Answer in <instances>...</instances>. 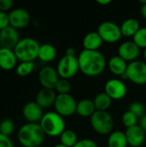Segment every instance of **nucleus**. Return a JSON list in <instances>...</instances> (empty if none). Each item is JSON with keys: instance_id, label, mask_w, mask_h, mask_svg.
<instances>
[{"instance_id": "23", "label": "nucleus", "mask_w": 146, "mask_h": 147, "mask_svg": "<svg viewBox=\"0 0 146 147\" xmlns=\"http://www.w3.org/2000/svg\"><path fill=\"white\" fill-rule=\"evenodd\" d=\"M96 111L94 102L90 99H83L77 104V113L82 117H91Z\"/></svg>"}, {"instance_id": "26", "label": "nucleus", "mask_w": 146, "mask_h": 147, "mask_svg": "<svg viewBox=\"0 0 146 147\" xmlns=\"http://www.w3.org/2000/svg\"><path fill=\"white\" fill-rule=\"evenodd\" d=\"M59 139H60V143L67 147H73L78 141L77 134L70 129L65 130L62 133V134L59 136Z\"/></svg>"}, {"instance_id": "12", "label": "nucleus", "mask_w": 146, "mask_h": 147, "mask_svg": "<svg viewBox=\"0 0 146 147\" xmlns=\"http://www.w3.org/2000/svg\"><path fill=\"white\" fill-rule=\"evenodd\" d=\"M9 26L15 29H22L26 28L30 22L29 13L22 8H16L10 10L9 13Z\"/></svg>"}, {"instance_id": "38", "label": "nucleus", "mask_w": 146, "mask_h": 147, "mask_svg": "<svg viewBox=\"0 0 146 147\" xmlns=\"http://www.w3.org/2000/svg\"><path fill=\"white\" fill-rule=\"evenodd\" d=\"M65 55L67 56H72V57H76V50L73 47H68L65 51Z\"/></svg>"}, {"instance_id": "40", "label": "nucleus", "mask_w": 146, "mask_h": 147, "mask_svg": "<svg viewBox=\"0 0 146 147\" xmlns=\"http://www.w3.org/2000/svg\"><path fill=\"white\" fill-rule=\"evenodd\" d=\"M141 15L146 19V4H142V7H141Z\"/></svg>"}, {"instance_id": "28", "label": "nucleus", "mask_w": 146, "mask_h": 147, "mask_svg": "<svg viewBox=\"0 0 146 147\" xmlns=\"http://www.w3.org/2000/svg\"><path fill=\"white\" fill-rule=\"evenodd\" d=\"M133 42L139 48H146V27L140 28L133 37Z\"/></svg>"}, {"instance_id": "17", "label": "nucleus", "mask_w": 146, "mask_h": 147, "mask_svg": "<svg viewBox=\"0 0 146 147\" xmlns=\"http://www.w3.org/2000/svg\"><path fill=\"white\" fill-rule=\"evenodd\" d=\"M17 58L14 50L0 47V69L11 71L17 66Z\"/></svg>"}, {"instance_id": "6", "label": "nucleus", "mask_w": 146, "mask_h": 147, "mask_svg": "<svg viewBox=\"0 0 146 147\" xmlns=\"http://www.w3.org/2000/svg\"><path fill=\"white\" fill-rule=\"evenodd\" d=\"M135 84H146V63L141 60H134L128 64L126 73L122 76Z\"/></svg>"}, {"instance_id": "41", "label": "nucleus", "mask_w": 146, "mask_h": 147, "mask_svg": "<svg viewBox=\"0 0 146 147\" xmlns=\"http://www.w3.org/2000/svg\"><path fill=\"white\" fill-rule=\"evenodd\" d=\"M53 147H67V146H64V145H62V144L60 143V144H57V145H55Z\"/></svg>"}, {"instance_id": "22", "label": "nucleus", "mask_w": 146, "mask_h": 147, "mask_svg": "<svg viewBox=\"0 0 146 147\" xmlns=\"http://www.w3.org/2000/svg\"><path fill=\"white\" fill-rule=\"evenodd\" d=\"M57 55V51L54 46L49 43H45L40 46L38 59L43 62L52 61Z\"/></svg>"}, {"instance_id": "11", "label": "nucleus", "mask_w": 146, "mask_h": 147, "mask_svg": "<svg viewBox=\"0 0 146 147\" xmlns=\"http://www.w3.org/2000/svg\"><path fill=\"white\" fill-rule=\"evenodd\" d=\"M105 93L112 100H120L126 95V85L118 78H111L108 80L104 86Z\"/></svg>"}, {"instance_id": "3", "label": "nucleus", "mask_w": 146, "mask_h": 147, "mask_svg": "<svg viewBox=\"0 0 146 147\" xmlns=\"http://www.w3.org/2000/svg\"><path fill=\"white\" fill-rule=\"evenodd\" d=\"M40 46L37 40L26 37L21 39L13 50L20 62H34L38 58Z\"/></svg>"}, {"instance_id": "14", "label": "nucleus", "mask_w": 146, "mask_h": 147, "mask_svg": "<svg viewBox=\"0 0 146 147\" xmlns=\"http://www.w3.org/2000/svg\"><path fill=\"white\" fill-rule=\"evenodd\" d=\"M140 53V48L133 41L127 40L121 43L118 48V55L126 61H134Z\"/></svg>"}, {"instance_id": "30", "label": "nucleus", "mask_w": 146, "mask_h": 147, "mask_svg": "<svg viewBox=\"0 0 146 147\" xmlns=\"http://www.w3.org/2000/svg\"><path fill=\"white\" fill-rule=\"evenodd\" d=\"M15 131V124L13 121L9 119H5L0 122V134L9 136L11 135Z\"/></svg>"}, {"instance_id": "31", "label": "nucleus", "mask_w": 146, "mask_h": 147, "mask_svg": "<svg viewBox=\"0 0 146 147\" xmlns=\"http://www.w3.org/2000/svg\"><path fill=\"white\" fill-rule=\"evenodd\" d=\"M71 89V83L69 82L68 79H64V78H59L55 87V90L59 94H69Z\"/></svg>"}, {"instance_id": "5", "label": "nucleus", "mask_w": 146, "mask_h": 147, "mask_svg": "<svg viewBox=\"0 0 146 147\" xmlns=\"http://www.w3.org/2000/svg\"><path fill=\"white\" fill-rule=\"evenodd\" d=\"M93 129L99 134H108L114 128V119L108 111L96 110L90 117Z\"/></svg>"}, {"instance_id": "27", "label": "nucleus", "mask_w": 146, "mask_h": 147, "mask_svg": "<svg viewBox=\"0 0 146 147\" xmlns=\"http://www.w3.org/2000/svg\"><path fill=\"white\" fill-rule=\"evenodd\" d=\"M34 66L35 65L34 62H20L15 68V73L21 78L28 77L32 73Z\"/></svg>"}, {"instance_id": "36", "label": "nucleus", "mask_w": 146, "mask_h": 147, "mask_svg": "<svg viewBox=\"0 0 146 147\" xmlns=\"http://www.w3.org/2000/svg\"><path fill=\"white\" fill-rule=\"evenodd\" d=\"M13 1L12 0H0V11L6 12L9 10L13 7Z\"/></svg>"}, {"instance_id": "8", "label": "nucleus", "mask_w": 146, "mask_h": 147, "mask_svg": "<svg viewBox=\"0 0 146 147\" xmlns=\"http://www.w3.org/2000/svg\"><path fill=\"white\" fill-rule=\"evenodd\" d=\"M77 104V102L71 95L58 94L53 106L56 112L61 116H70L76 113Z\"/></svg>"}, {"instance_id": "4", "label": "nucleus", "mask_w": 146, "mask_h": 147, "mask_svg": "<svg viewBox=\"0 0 146 147\" xmlns=\"http://www.w3.org/2000/svg\"><path fill=\"white\" fill-rule=\"evenodd\" d=\"M40 125L45 134L51 137L60 136L65 130V120L56 111H50L44 114L40 121Z\"/></svg>"}, {"instance_id": "16", "label": "nucleus", "mask_w": 146, "mask_h": 147, "mask_svg": "<svg viewBox=\"0 0 146 147\" xmlns=\"http://www.w3.org/2000/svg\"><path fill=\"white\" fill-rule=\"evenodd\" d=\"M125 134L128 146L132 147L141 146L145 140V132L139 127V125L127 128Z\"/></svg>"}, {"instance_id": "2", "label": "nucleus", "mask_w": 146, "mask_h": 147, "mask_svg": "<svg viewBox=\"0 0 146 147\" xmlns=\"http://www.w3.org/2000/svg\"><path fill=\"white\" fill-rule=\"evenodd\" d=\"M45 133L40 123H27L22 126L17 137L22 147H39L45 140Z\"/></svg>"}, {"instance_id": "34", "label": "nucleus", "mask_w": 146, "mask_h": 147, "mask_svg": "<svg viewBox=\"0 0 146 147\" xmlns=\"http://www.w3.org/2000/svg\"><path fill=\"white\" fill-rule=\"evenodd\" d=\"M9 26V14L6 12L0 11V31Z\"/></svg>"}, {"instance_id": "37", "label": "nucleus", "mask_w": 146, "mask_h": 147, "mask_svg": "<svg viewBox=\"0 0 146 147\" xmlns=\"http://www.w3.org/2000/svg\"><path fill=\"white\" fill-rule=\"evenodd\" d=\"M139 127L146 133V115L142 116L139 121Z\"/></svg>"}, {"instance_id": "42", "label": "nucleus", "mask_w": 146, "mask_h": 147, "mask_svg": "<svg viewBox=\"0 0 146 147\" xmlns=\"http://www.w3.org/2000/svg\"><path fill=\"white\" fill-rule=\"evenodd\" d=\"M140 3L142 4H146V0H140Z\"/></svg>"}, {"instance_id": "9", "label": "nucleus", "mask_w": 146, "mask_h": 147, "mask_svg": "<svg viewBox=\"0 0 146 147\" xmlns=\"http://www.w3.org/2000/svg\"><path fill=\"white\" fill-rule=\"evenodd\" d=\"M97 32L102 40L107 43H116L122 36L120 26L110 21L102 22L98 27Z\"/></svg>"}, {"instance_id": "32", "label": "nucleus", "mask_w": 146, "mask_h": 147, "mask_svg": "<svg viewBox=\"0 0 146 147\" xmlns=\"http://www.w3.org/2000/svg\"><path fill=\"white\" fill-rule=\"evenodd\" d=\"M129 111H131L132 113H133L138 118L139 117H142L144 116L145 114V107L144 105L139 102H133L130 104L129 106Z\"/></svg>"}, {"instance_id": "33", "label": "nucleus", "mask_w": 146, "mask_h": 147, "mask_svg": "<svg viewBox=\"0 0 146 147\" xmlns=\"http://www.w3.org/2000/svg\"><path fill=\"white\" fill-rule=\"evenodd\" d=\"M73 147H98L97 144L89 139H83L80 140L77 142V144Z\"/></svg>"}, {"instance_id": "13", "label": "nucleus", "mask_w": 146, "mask_h": 147, "mask_svg": "<svg viewBox=\"0 0 146 147\" xmlns=\"http://www.w3.org/2000/svg\"><path fill=\"white\" fill-rule=\"evenodd\" d=\"M20 34L17 29L11 26L0 31V47L14 49L20 40Z\"/></svg>"}, {"instance_id": "1", "label": "nucleus", "mask_w": 146, "mask_h": 147, "mask_svg": "<svg viewBox=\"0 0 146 147\" xmlns=\"http://www.w3.org/2000/svg\"><path fill=\"white\" fill-rule=\"evenodd\" d=\"M79 71L89 77L100 75L105 69L107 61L104 54L99 50H85L80 52L77 56Z\"/></svg>"}, {"instance_id": "15", "label": "nucleus", "mask_w": 146, "mask_h": 147, "mask_svg": "<svg viewBox=\"0 0 146 147\" xmlns=\"http://www.w3.org/2000/svg\"><path fill=\"white\" fill-rule=\"evenodd\" d=\"M42 109H43L39 106L35 101L28 102L24 105L22 109V115L29 123H38L40 121L44 115Z\"/></svg>"}, {"instance_id": "10", "label": "nucleus", "mask_w": 146, "mask_h": 147, "mask_svg": "<svg viewBox=\"0 0 146 147\" xmlns=\"http://www.w3.org/2000/svg\"><path fill=\"white\" fill-rule=\"evenodd\" d=\"M59 80L57 69L51 65L42 67L39 71V82L44 89L55 90Z\"/></svg>"}, {"instance_id": "39", "label": "nucleus", "mask_w": 146, "mask_h": 147, "mask_svg": "<svg viewBox=\"0 0 146 147\" xmlns=\"http://www.w3.org/2000/svg\"><path fill=\"white\" fill-rule=\"evenodd\" d=\"M112 1L111 0H96V3H99V4H102V5H107V4H109Z\"/></svg>"}, {"instance_id": "43", "label": "nucleus", "mask_w": 146, "mask_h": 147, "mask_svg": "<svg viewBox=\"0 0 146 147\" xmlns=\"http://www.w3.org/2000/svg\"><path fill=\"white\" fill-rule=\"evenodd\" d=\"M144 58H145V59L146 60V48L145 49V51H144Z\"/></svg>"}, {"instance_id": "18", "label": "nucleus", "mask_w": 146, "mask_h": 147, "mask_svg": "<svg viewBox=\"0 0 146 147\" xmlns=\"http://www.w3.org/2000/svg\"><path fill=\"white\" fill-rule=\"evenodd\" d=\"M56 97H57V95L54 90L43 88L36 94L35 102L39 106H40L42 109H46L54 105Z\"/></svg>"}, {"instance_id": "24", "label": "nucleus", "mask_w": 146, "mask_h": 147, "mask_svg": "<svg viewBox=\"0 0 146 147\" xmlns=\"http://www.w3.org/2000/svg\"><path fill=\"white\" fill-rule=\"evenodd\" d=\"M128 143L125 133L121 131L112 132L108 139V147H127Z\"/></svg>"}, {"instance_id": "19", "label": "nucleus", "mask_w": 146, "mask_h": 147, "mask_svg": "<svg viewBox=\"0 0 146 147\" xmlns=\"http://www.w3.org/2000/svg\"><path fill=\"white\" fill-rule=\"evenodd\" d=\"M103 40L98 32L92 31L85 34L83 40V49L90 50V51H97L99 47L102 46Z\"/></svg>"}, {"instance_id": "29", "label": "nucleus", "mask_w": 146, "mask_h": 147, "mask_svg": "<svg viewBox=\"0 0 146 147\" xmlns=\"http://www.w3.org/2000/svg\"><path fill=\"white\" fill-rule=\"evenodd\" d=\"M122 123L123 125L126 127V128H129V127H134L136 125H138V117L133 114L132 113L131 111L127 110L126 111L123 115H122Z\"/></svg>"}, {"instance_id": "7", "label": "nucleus", "mask_w": 146, "mask_h": 147, "mask_svg": "<svg viewBox=\"0 0 146 147\" xmlns=\"http://www.w3.org/2000/svg\"><path fill=\"white\" fill-rule=\"evenodd\" d=\"M56 69L60 78H64V79L71 78L79 71L77 57L65 55L59 61Z\"/></svg>"}, {"instance_id": "25", "label": "nucleus", "mask_w": 146, "mask_h": 147, "mask_svg": "<svg viewBox=\"0 0 146 147\" xmlns=\"http://www.w3.org/2000/svg\"><path fill=\"white\" fill-rule=\"evenodd\" d=\"M93 102L96 109L100 111H107V109L112 104V99L105 92H102L96 95Z\"/></svg>"}, {"instance_id": "35", "label": "nucleus", "mask_w": 146, "mask_h": 147, "mask_svg": "<svg viewBox=\"0 0 146 147\" xmlns=\"http://www.w3.org/2000/svg\"><path fill=\"white\" fill-rule=\"evenodd\" d=\"M0 147H14V144L9 136L0 134Z\"/></svg>"}, {"instance_id": "21", "label": "nucleus", "mask_w": 146, "mask_h": 147, "mask_svg": "<svg viewBox=\"0 0 146 147\" xmlns=\"http://www.w3.org/2000/svg\"><path fill=\"white\" fill-rule=\"evenodd\" d=\"M139 28V22L135 18H128L125 20L120 26L121 34L126 37H133Z\"/></svg>"}, {"instance_id": "20", "label": "nucleus", "mask_w": 146, "mask_h": 147, "mask_svg": "<svg viewBox=\"0 0 146 147\" xmlns=\"http://www.w3.org/2000/svg\"><path fill=\"white\" fill-rule=\"evenodd\" d=\"M128 64L126 60H124L122 58H120L119 55L113 56L109 59L108 62V66L109 71L117 76H123L127 69Z\"/></svg>"}]
</instances>
